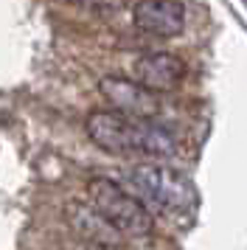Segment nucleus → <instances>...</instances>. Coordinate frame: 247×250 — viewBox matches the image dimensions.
<instances>
[{
    "instance_id": "7",
    "label": "nucleus",
    "mask_w": 247,
    "mask_h": 250,
    "mask_svg": "<svg viewBox=\"0 0 247 250\" xmlns=\"http://www.w3.org/2000/svg\"><path fill=\"white\" fill-rule=\"evenodd\" d=\"M65 216H67V222H70V228H73L84 242L99 245V248H104V250H121L124 233L115 230L90 203H79V200L67 203Z\"/></svg>"
},
{
    "instance_id": "5",
    "label": "nucleus",
    "mask_w": 247,
    "mask_h": 250,
    "mask_svg": "<svg viewBox=\"0 0 247 250\" xmlns=\"http://www.w3.org/2000/svg\"><path fill=\"white\" fill-rule=\"evenodd\" d=\"M135 82L146 87L149 93H168L174 90L183 76H185V65L183 59L166 51H155V54H144L135 59Z\"/></svg>"
},
{
    "instance_id": "3",
    "label": "nucleus",
    "mask_w": 247,
    "mask_h": 250,
    "mask_svg": "<svg viewBox=\"0 0 247 250\" xmlns=\"http://www.w3.org/2000/svg\"><path fill=\"white\" fill-rule=\"evenodd\" d=\"M129 183L138 191L141 203H152L160 211H188L197 205V188L194 183L174 169L157 166V163H144L129 169Z\"/></svg>"
},
{
    "instance_id": "1",
    "label": "nucleus",
    "mask_w": 247,
    "mask_h": 250,
    "mask_svg": "<svg viewBox=\"0 0 247 250\" xmlns=\"http://www.w3.org/2000/svg\"><path fill=\"white\" fill-rule=\"evenodd\" d=\"M87 138L99 149L110 155H152V158H171L177 152L174 135L166 126H157L152 121L129 118L115 110H93L87 115Z\"/></svg>"
},
{
    "instance_id": "2",
    "label": "nucleus",
    "mask_w": 247,
    "mask_h": 250,
    "mask_svg": "<svg viewBox=\"0 0 247 250\" xmlns=\"http://www.w3.org/2000/svg\"><path fill=\"white\" fill-rule=\"evenodd\" d=\"M87 203L99 211L124 236H146L152 233V214L135 194L124 191L110 177H93L87 183Z\"/></svg>"
},
{
    "instance_id": "4",
    "label": "nucleus",
    "mask_w": 247,
    "mask_h": 250,
    "mask_svg": "<svg viewBox=\"0 0 247 250\" xmlns=\"http://www.w3.org/2000/svg\"><path fill=\"white\" fill-rule=\"evenodd\" d=\"M101 93L107 96V102L115 107V113H124L129 118H141V121H152L160 113V102L155 93L141 87L138 82H129L124 76H104L99 82Z\"/></svg>"
},
{
    "instance_id": "6",
    "label": "nucleus",
    "mask_w": 247,
    "mask_h": 250,
    "mask_svg": "<svg viewBox=\"0 0 247 250\" xmlns=\"http://www.w3.org/2000/svg\"><path fill=\"white\" fill-rule=\"evenodd\" d=\"M132 20L152 37H177L185 25V6L180 0H141L132 6Z\"/></svg>"
}]
</instances>
